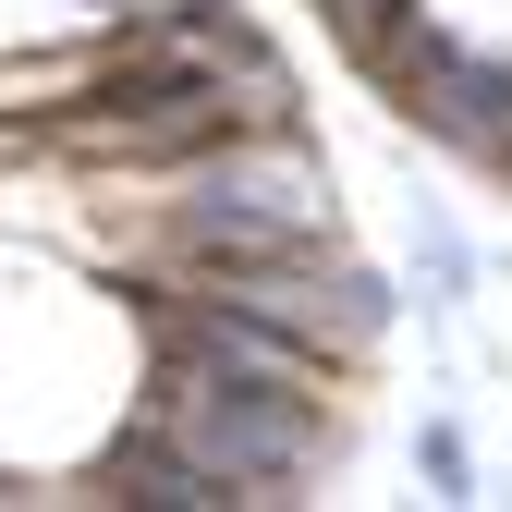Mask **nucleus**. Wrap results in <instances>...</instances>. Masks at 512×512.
<instances>
[{
  "instance_id": "f257e3e1",
  "label": "nucleus",
  "mask_w": 512,
  "mask_h": 512,
  "mask_svg": "<svg viewBox=\"0 0 512 512\" xmlns=\"http://www.w3.org/2000/svg\"><path fill=\"white\" fill-rule=\"evenodd\" d=\"M403 269H415V305L439 317V330L476 305V244H464V220L439 208V196H415V208H403Z\"/></svg>"
},
{
  "instance_id": "f03ea898",
  "label": "nucleus",
  "mask_w": 512,
  "mask_h": 512,
  "mask_svg": "<svg viewBox=\"0 0 512 512\" xmlns=\"http://www.w3.org/2000/svg\"><path fill=\"white\" fill-rule=\"evenodd\" d=\"M415 476H427V500H476V439H464V415H427L415 427Z\"/></svg>"
},
{
  "instance_id": "7ed1b4c3",
  "label": "nucleus",
  "mask_w": 512,
  "mask_h": 512,
  "mask_svg": "<svg viewBox=\"0 0 512 512\" xmlns=\"http://www.w3.org/2000/svg\"><path fill=\"white\" fill-rule=\"evenodd\" d=\"M0 500H13V488H0Z\"/></svg>"
}]
</instances>
